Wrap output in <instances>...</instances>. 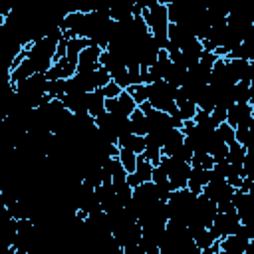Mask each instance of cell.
Returning <instances> with one entry per match:
<instances>
[{
    "instance_id": "cell-27",
    "label": "cell",
    "mask_w": 254,
    "mask_h": 254,
    "mask_svg": "<svg viewBox=\"0 0 254 254\" xmlns=\"http://www.w3.org/2000/svg\"><path fill=\"white\" fill-rule=\"evenodd\" d=\"M127 91L135 97V101L141 105L143 101H147L149 99V85L147 83H137V85H129L127 87Z\"/></svg>"
},
{
    "instance_id": "cell-14",
    "label": "cell",
    "mask_w": 254,
    "mask_h": 254,
    "mask_svg": "<svg viewBox=\"0 0 254 254\" xmlns=\"http://www.w3.org/2000/svg\"><path fill=\"white\" fill-rule=\"evenodd\" d=\"M75 71H77V65L67 56H64L54 62V65L48 69L46 75H48V79H69L71 75H75Z\"/></svg>"
},
{
    "instance_id": "cell-5",
    "label": "cell",
    "mask_w": 254,
    "mask_h": 254,
    "mask_svg": "<svg viewBox=\"0 0 254 254\" xmlns=\"http://www.w3.org/2000/svg\"><path fill=\"white\" fill-rule=\"evenodd\" d=\"M149 85V103L161 111H167L171 115L177 113V89L175 85H171L167 79H157Z\"/></svg>"
},
{
    "instance_id": "cell-28",
    "label": "cell",
    "mask_w": 254,
    "mask_h": 254,
    "mask_svg": "<svg viewBox=\"0 0 254 254\" xmlns=\"http://www.w3.org/2000/svg\"><path fill=\"white\" fill-rule=\"evenodd\" d=\"M242 173H244V179L254 181V149H246V155L242 161Z\"/></svg>"
},
{
    "instance_id": "cell-1",
    "label": "cell",
    "mask_w": 254,
    "mask_h": 254,
    "mask_svg": "<svg viewBox=\"0 0 254 254\" xmlns=\"http://www.w3.org/2000/svg\"><path fill=\"white\" fill-rule=\"evenodd\" d=\"M64 38V28H54L52 32H48V36L28 44L24 50L28 54V60L34 64L36 71L48 73V69L54 65L56 62V52H58V44Z\"/></svg>"
},
{
    "instance_id": "cell-12",
    "label": "cell",
    "mask_w": 254,
    "mask_h": 254,
    "mask_svg": "<svg viewBox=\"0 0 254 254\" xmlns=\"http://www.w3.org/2000/svg\"><path fill=\"white\" fill-rule=\"evenodd\" d=\"M101 52H103V48H99L97 44L83 48L79 54V60H77V71H93V69L101 67V62H99Z\"/></svg>"
},
{
    "instance_id": "cell-7",
    "label": "cell",
    "mask_w": 254,
    "mask_h": 254,
    "mask_svg": "<svg viewBox=\"0 0 254 254\" xmlns=\"http://www.w3.org/2000/svg\"><path fill=\"white\" fill-rule=\"evenodd\" d=\"M240 226H242V220H240L236 208H232V210H226V212H220V210H218V214L214 216V220H212V224H210V230H212V234L220 240V238H224V236H228V234L238 232Z\"/></svg>"
},
{
    "instance_id": "cell-24",
    "label": "cell",
    "mask_w": 254,
    "mask_h": 254,
    "mask_svg": "<svg viewBox=\"0 0 254 254\" xmlns=\"http://www.w3.org/2000/svg\"><path fill=\"white\" fill-rule=\"evenodd\" d=\"M137 153H133L131 149H125V147H119V155H117V159L121 161V165L125 167V171L127 173H133L135 171V167H137Z\"/></svg>"
},
{
    "instance_id": "cell-29",
    "label": "cell",
    "mask_w": 254,
    "mask_h": 254,
    "mask_svg": "<svg viewBox=\"0 0 254 254\" xmlns=\"http://www.w3.org/2000/svg\"><path fill=\"white\" fill-rule=\"evenodd\" d=\"M121 91H123V87H121L117 81H113V79H111L107 85H103V87H101V93H103L107 99H109V97H117Z\"/></svg>"
},
{
    "instance_id": "cell-9",
    "label": "cell",
    "mask_w": 254,
    "mask_h": 254,
    "mask_svg": "<svg viewBox=\"0 0 254 254\" xmlns=\"http://www.w3.org/2000/svg\"><path fill=\"white\" fill-rule=\"evenodd\" d=\"M194 40H198V38H196L187 26L175 24V22L169 24V48H167V50H185V48H189Z\"/></svg>"
},
{
    "instance_id": "cell-23",
    "label": "cell",
    "mask_w": 254,
    "mask_h": 254,
    "mask_svg": "<svg viewBox=\"0 0 254 254\" xmlns=\"http://www.w3.org/2000/svg\"><path fill=\"white\" fill-rule=\"evenodd\" d=\"M196 105H198V109L212 113V109L216 107V95H214V91H212L210 85H206V87L202 89V93H200L198 99H196Z\"/></svg>"
},
{
    "instance_id": "cell-4",
    "label": "cell",
    "mask_w": 254,
    "mask_h": 254,
    "mask_svg": "<svg viewBox=\"0 0 254 254\" xmlns=\"http://www.w3.org/2000/svg\"><path fill=\"white\" fill-rule=\"evenodd\" d=\"M216 214H218L216 202H214L212 198H208L204 192H200V194L196 196L194 208H192V212H190V216H189V220H187V226H189L190 234L194 236L198 230L210 228V224H212V220H214Z\"/></svg>"
},
{
    "instance_id": "cell-3",
    "label": "cell",
    "mask_w": 254,
    "mask_h": 254,
    "mask_svg": "<svg viewBox=\"0 0 254 254\" xmlns=\"http://www.w3.org/2000/svg\"><path fill=\"white\" fill-rule=\"evenodd\" d=\"M196 196L189 187L185 189H177L169 194L167 198V212H169V220H177V222H185L189 220L192 208H194V202H196Z\"/></svg>"
},
{
    "instance_id": "cell-22",
    "label": "cell",
    "mask_w": 254,
    "mask_h": 254,
    "mask_svg": "<svg viewBox=\"0 0 254 254\" xmlns=\"http://www.w3.org/2000/svg\"><path fill=\"white\" fill-rule=\"evenodd\" d=\"M224 177H226V181H228V183H230L234 189H240V187H242V181H244L242 163H228Z\"/></svg>"
},
{
    "instance_id": "cell-8",
    "label": "cell",
    "mask_w": 254,
    "mask_h": 254,
    "mask_svg": "<svg viewBox=\"0 0 254 254\" xmlns=\"http://www.w3.org/2000/svg\"><path fill=\"white\" fill-rule=\"evenodd\" d=\"M220 242V254H246L248 246H250V236L246 234L244 226H240L238 232L228 234L224 238L218 240Z\"/></svg>"
},
{
    "instance_id": "cell-21",
    "label": "cell",
    "mask_w": 254,
    "mask_h": 254,
    "mask_svg": "<svg viewBox=\"0 0 254 254\" xmlns=\"http://www.w3.org/2000/svg\"><path fill=\"white\" fill-rule=\"evenodd\" d=\"M131 131L137 133V135H147L149 133V123H147V115L143 113L141 107H137L133 113H131Z\"/></svg>"
},
{
    "instance_id": "cell-15",
    "label": "cell",
    "mask_w": 254,
    "mask_h": 254,
    "mask_svg": "<svg viewBox=\"0 0 254 254\" xmlns=\"http://www.w3.org/2000/svg\"><path fill=\"white\" fill-rule=\"evenodd\" d=\"M109 16L115 22H127L135 16V2L133 0H111Z\"/></svg>"
},
{
    "instance_id": "cell-10",
    "label": "cell",
    "mask_w": 254,
    "mask_h": 254,
    "mask_svg": "<svg viewBox=\"0 0 254 254\" xmlns=\"http://www.w3.org/2000/svg\"><path fill=\"white\" fill-rule=\"evenodd\" d=\"M226 123L230 127H234V129L250 127L254 123V119H252V105L250 103H234L226 111Z\"/></svg>"
},
{
    "instance_id": "cell-13",
    "label": "cell",
    "mask_w": 254,
    "mask_h": 254,
    "mask_svg": "<svg viewBox=\"0 0 254 254\" xmlns=\"http://www.w3.org/2000/svg\"><path fill=\"white\" fill-rule=\"evenodd\" d=\"M153 169H155V165H153L149 159H145L143 155H139V157H137V167H135V171L127 175L129 185L135 189V187L141 185V183L153 181Z\"/></svg>"
},
{
    "instance_id": "cell-16",
    "label": "cell",
    "mask_w": 254,
    "mask_h": 254,
    "mask_svg": "<svg viewBox=\"0 0 254 254\" xmlns=\"http://www.w3.org/2000/svg\"><path fill=\"white\" fill-rule=\"evenodd\" d=\"M208 179H210V171H208V169H202V167L192 165V167H190V175H189V185H187V187H189L194 194H200V192L204 190Z\"/></svg>"
},
{
    "instance_id": "cell-17",
    "label": "cell",
    "mask_w": 254,
    "mask_h": 254,
    "mask_svg": "<svg viewBox=\"0 0 254 254\" xmlns=\"http://www.w3.org/2000/svg\"><path fill=\"white\" fill-rule=\"evenodd\" d=\"M34 71H36V69H34V64L26 58V60H22L20 64H16V65L8 71V83H10V85H16V83L28 79Z\"/></svg>"
},
{
    "instance_id": "cell-19",
    "label": "cell",
    "mask_w": 254,
    "mask_h": 254,
    "mask_svg": "<svg viewBox=\"0 0 254 254\" xmlns=\"http://www.w3.org/2000/svg\"><path fill=\"white\" fill-rule=\"evenodd\" d=\"M93 42L89 40V38H79V36H73V38H69L67 40V52H65V56L77 65V60H79V54H81V50L83 48H87V46H91Z\"/></svg>"
},
{
    "instance_id": "cell-25",
    "label": "cell",
    "mask_w": 254,
    "mask_h": 254,
    "mask_svg": "<svg viewBox=\"0 0 254 254\" xmlns=\"http://www.w3.org/2000/svg\"><path fill=\"white\" fill-rule=\"evenodd\" d=\"M250 83L252 81L234 83V99H236V103H250Z\"/></svg>"
},
{
    "instance_id": "cell-6",
    "label": "cell",
    "mask_w": 254,
    "mask_h": 254,
    "mask_svg": "<svg viewBox=\"0 0 254 254\" xmlns=\"http://www.w3.org/2000/svg\"><path fill=\"white\" fill-rule=\"evenodd\" d=\"M159 165L165 169V173L173 185V190L185 189L189 185V175H190V167H192L189 161H183V159L171 157V155H163Z\"/></svg>"
},
{
    "instance_id": "cell-30",
    "label": "cell",
    "mask_w": 254,
    "mask_h": 254,
    "mask_svg": "<svg viewBox=\"0 0 254 254\" xmlns=\"http://www.w3.org/2000/svg\"><path fill=\"white\" fill-rule=\"evenodd\" d=\"M155 2H157V4H167V6H169V4L175 2V0H155Z\"/></svg>"
},
{
    "instance_id": "cell-18",
    "label": "cell",
    "mask_w": 254,
    "mask_h": 254,
    "mask_svg": "<svg viewBox=\"0 0 254 254\" xmlns=\"http://www.w3.org/2000/svg\"><path fill=\"white\" fill-rule=\"evenodd\" d=\"M117 145H119V147H125V149H131L133 153L141 155V153L145 151V147H147V139H145V135H137V133L129 131V133H125L123 137H119Z\"/></svg>"
},
{
    "instance_id": "cell-11",
    "label": "cell",
    "mask_w": 254,
    "mask_h": 254,
    "mask_svg": "<svg viewBox=\"0 0 254 254\" xmlns=\"http://www.w3.org/2000/svg\"><path fill=\"white\" fill-rule=\"evenodd\" d=\"M232 204L242 220V224H248V222H254V198L242 190V189H236L234 196H232Z\"/></svg>"
},
{
    "instance_id": "cell-20",
    "label": "cell",
    "mask_w": 254,
    "mask_h": 254,
    "mask_svg": "<svg viewBox=\"0 0 254 254\" xmlns=\"http://www.w3.org/2000/svg\"><path fill=\"white\" fill-rule=\"evenodd\" d=\"M105 95L101 93V89H95V91H89V109L87 113L91 117H99L103 111H105Z\"/></svg>"
},
{
    "instance_id": "cell-2",
    "label": "cell",
    "mask_w": 254,
    "mask_h": 254,
    "mask_svg": "<svg viewBox=\"0 0 254 254\" xmlns=\"http://www.w3.org/2000/svg\"><path fill=\"white\" fill-rule=\"evenodd\" d=\"M151 30V36L153 40L159 44L161 50H167L169 48V8L167 4H155L151 8H145L143 14H141Z\"/></svg>"
},
{
    "instance_id": "cell-26",
    "label": "cell",
    "mask_w": 254,
    "mask_h": 254,
    "mask_svg": "<svg viewBox=\"0 0 254 254\" xmlns=\"http://www.w3.org/2000/svg\"><path fill=\"white\" fill-rule=\"evenodd\" d=\"M246 155V147L242 143H238L236 139L232 143H228V161L230 163H242Z\"/></svg>"
}]
</instances>
